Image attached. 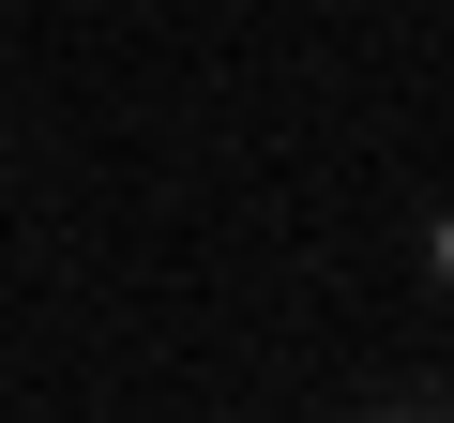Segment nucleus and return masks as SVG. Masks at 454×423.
Listing matches in <instances>:
<instances>
[{
    "instance_id": "nucleus-1",
    "label": "nucleus",
    "mask_w": 454,
    "mask_h": 423,
    "mask_svg": "<svg viewBox=\"0 0 454 423\" xmlns=\"http://www.w3.org/2000/svg\"><path fill=\"white\" fill-rule=\"evenodd\" d=\"M379 423H454V393H424V378H409V393H379Z\"/></svg>"
}]
</instances>
